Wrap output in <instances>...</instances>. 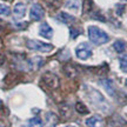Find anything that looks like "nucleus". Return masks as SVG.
<instances>
[{"instance_id": "1", "label": "nucleus", "mask_w": 127, "mask_h": 127, "mask_svg": "<svg viewBox=\"0 0 127 127\" xmlns=\"http://www.w3.org/2000/svg\"><path fill=\"white\" fill-rule=\"evenodd\" d=\"M87 32H88L90 40L95 45H104L106 42H108L109 40L108 34L105 31H102L101 28L96 27V26H88Z\"/></svg>"}, {"instance_id": "2", "label": "nucleus", "mask_w": 127, "mask_h": 127, "mask_svg": "<svg viewBox=\"0 0 127 127\" xmlns=\"http://www.w3.org/2000/svg\"><path fill=\"white\" fill-rule=\"evenodd\" d=\"M26 46L30 50L44 52V53L51 52L54 48L53 45H51V44H47V42H44V41H40V40H34V39H30V40L26 41Z\"/></svg>"}, {"instance_id": "3", "label": "nucleus", "mask_w": 127, "mask_h": 127, "mask_svg": "<svg viewBox=\"0 0 127 127\" xmlns=\"http://www.w3.org/2000/svg\"><path fill=\"white\" fill-rule=\"evenodd\" d=\"M85 87L88 90V91H86L87 96L90 98L91 102L94 105V106H98V107H100V108H101L102 105L107 106V105H106V101H105L104 95L101 94L100 92H98L96 90H94V88H92V87H90V86H85Z\"/></svg>"}, {"instance_id": "4", "label": "nucleus", "mask_w": 127, "mask_h": 127, "mask_svg": "<svg viewBox=\"0 0 127 127\" xmlns=\"http://www.w3.org/2000/svg\"><path fill=\"white\" fill-rule=\"evenodd\" d=\"M75 55L78 59L80 60H87L92 57V51L90 48V46L86 42H82L81 45H79L75 50Z\"/></svg>"}, {"instance_id": "5", "label": "nucleus", "mask_w": 127, "mask_h": 127, "mask_svg": "<svg viewBox=\"0 0 127 127\" xmlns=\"http://www.w3.org/2000/svg\"><path fill=\"white\" fill-rule=\"evenodd\" d=\"M45 17V9L40 4H33L30 11V18L34 21H39Z\"/></svg>"}, {"instance_id": "6", "label": "nucleus", "mask_w": 127, "mask_h": 127, "mask_svg": "<svg viewBox=\"0 0 127 127\" xmlns=\"http://www.w3.org/2000/svg\"><path fill=\"white\" fill-rule=\"evenodd\" d=\"M42 80H44L46 86L52 88V90H54V88L59 86V78L52 72H46L42 75Z\"/></svg>"}, {"instance_id": "7", "label": "nucleus", "mask_w": 127, "mask_h": 127, "mask_svg": "<svg viewBox=\"0 0 127 127\" xmlns=\"http://www.w3.org/2000/svg\"><path fill=\"white\" fill-rule=\"evenodd\" d=\"M13 14L17 19H23L26 14V5L24 2H17L13 7Z\"/></svg>"}, {"instance_id": "8", "label": "nucleus", "mask_w": 127, "mask_h": 127, "mask_svg": "<svg viewBox=\"0 0 127 127\" xmlns=\"http://www.w3.org/2000/svg\"><path fill=\"white\" fill-rule=\"evenodd\" d=\"M39 34L41 36H44L45 39H51L53 36V28L47 23H42L39 27Z\"/></svg>"}, {"instance_id": "9", "label": "nucleus", "mask_w": 127, "mask_h": 127, "mask_svg": "<svg viewBox=\"0 0 127 127\" xmlns=\"http://www.w3.org/2000/svg\"><path fill=\"white\" fill-rule=\"evenodd\" d=\"M100 84H101V86L105 88V91L107 92L111 96H113L114 93H115V90H114V85H113V82H112V80L105 79V80H101Z\"/></svg>"}, {"instance_id": "10", "label": "nucleus", "mask_w": 127, "mask_h": 127, "mask_svg": "<svg viewBox=\"0 0 127 127\" xmlns=\"http://www.w3.org/2000/svg\"><path fill=\"white\" fill-rule=\"evenodd\" d=\"M57 18L59 19L61 23H64V24H72V23H74L75 21V18L73 17V15H71V14H68V13H66V12H60L58 15H57Z\"/></svg>"}, {"instance_id": "11", "label": "nucleus", "mask_w": 127, "mask_h": 127, "mask_svg": "<svg viewBox=\"0 0 127 127\" xmlns=\"http://www.w3.org/2000/svg\"><path fill=\"white\" fill-rule=\"evenodd\" d=\"M65 7L73 12H79L80 9V1L79 0H67L65 2Z\"/></svg>"}, {"instance_id": "12", "label": "nucleus", "mask_w": 127, "mask_h": 127, "mask_svg": "<svg viewBox=\"0 0 127 127\" xmlns=\"http://www.w3.org/2000/svg\"><path fill=\"white\" fill-rule=\"evenodd\" d=\"M100 121H101V118L99 115H92V117H90V118H87L85 120V124H86L87 127H96Z\"/></svg>"}, {"instance_id": "13", "label": "nucleus", "mask_w": 127, "mask_h": 127, "mask_svg": "<svg viewBox=\"0 0 127 127\" xmlns=\"http://www.w3.org/2000/svg\"><path fill=\"white\" fill-rule=\"evenodd\" d=\"M28 126L30 127H44V123H42V120L39 117H34V118L30 119Z\"/></svg>"}, {"instance_id": "14", "label": "nucleus", "mask_w": 127, "mask_h": 127, "mask_svg": "<svg viewBox=\"0 0 127 127\" xmlns=\"http://www.w3.org/2000/svg\"><path fill=\"white\" fill-rule=\"evenodd\" d=\"M125 47H126V45H125V42H124L123 40H117L113 44V48L117 51L118 53H123L124 51H125Z\"/></svg>"}, {"instance_id": "15", "label": "nucleus", "mask_w": 127, "mask_h": 127, "mask_svg": "<svg viewBox=\"0 0 127 127\" xmlns=\"http://www.w3.org/2000/svg\"><path fill=\"white\" fill-rule=\"evenodd\" d=\"M64 72H65V74H66L68 78L75 77V74H77L75 69H74L73 66H71V65H66V66L64 67Z\"/></svg>"}, {"instance_id": "16", "label": "nucleus", "mask_w": 127, "mask_h": 127, "mask_svg": "<svg viewBox=\"0 0 127 127\" xmlns=\"http://www.w3.org/2000/svg\"><path fill=\"white\" fill-rule=\"evenodd\" d=\"M92 6H93V1H92V0H84V4H82V12L85 14L90 13L92 11Z\"/></svg>"}, {"instance_id": "17", "label": "nucleus", "mask_w": 127, "mask_h": 127, "mask_svg": "<svg viewBox=\"0 0 127 127\" xmlns=\"http://www.w3.org/2000/svg\"><path fill=\"white\" fill-rule=\"evenodd\" d=\"M75 109H77L78 113H80V114H87L90 112L88 108H87L82 102H77V104H75Z\"/></svg>"}, {"instance_id": "18", "label": "nucleus", "mask_w": 127, "mask_h": 127, "mask_svg": "<svg viewBox=\"0 0 127 127\" xmlns=\"http://www.w3.org/2000/svg\"><path fill=\"white\" fill-rule=\"evenodd\" d=\"M9 14H11V8L5 4H0V15L1 17H8Z\"/></svg>"}, {"instance_id": "19", "label": "nucleus", "mask_w": 127, "mask_h": 127, "mask_svg": "<svg viewBox=\"0 0 127 127\" xmlns=\"http://www.w3.org/2000/svg\"><path fill=\"white\" fill-rule=\"evenodd\" d=\"M119 66H120V69H121L124 73H127V59L119 60Z\"/></svg>"}, {"instance_id": "20", "label": "nucleus", "mask_w": 127, "mask_h": 127, "mask_svg": "<svg viewBox=\"0 0 127 127\" xmlns=\"http://www.w3.org/2000/svg\"><path fill=\"white\" fill-rule=\"evenodd\" d=\"M47 5H50L51 7H59L61 4V0H46Z\"/></svg>"}, {"instance_id": "21", "label": "nucleus", "mask_w": 127, "mask_h": 127, "mask_svg": "<svg viewBox=\"0 0 127 127\" xmlns=\"http://www.w3.org/2000/svg\"><path fill=\"white\" fill-rule=\"evenodd\" d=\"M125 9V5H117V14L118 15H121Z\"/></svg>"}, {"instance_id": "22", "label": "nucleus", "mask_w": 127, "mask_h": 127, "mask_svg": "<svg viewBox=\"0 0 127 127\" xmlns=\"http://www.w3.org/2000/svg\"><path fill=\"white\" fill-rule=\"evenodd\" d=\"M79 33H80V31L79 30H75V28H72L71 30V38H73V39H75L78 35H79Z\"/></svg>"}, {"instance_id": "23", "label": "nucleus", "mask_w": 127, "mask_h": 127, "mask_svg": "<svg viewBox=\"0 0 127 127\" xmlns=\"http://www.w3.org/2000/svg\"><path fill=\"white\" fill-rule=\"evenodd\" d=\"M2 63H4V57H2V55H0V65H1Z\"/></svg>"}, {"instance_id": "24", "label": "nucleus", "mask_w": 127, "mask_h": 127, "mask_svg": "<svg viewBox=\"0 0 127 127\" xmlns=\"http://www.w3.org/2000/svg\"><path fill=\"white\" fill-rule=\"evenodd\" d=\"M65 127H77V126H74V125H67V126H65Z\"/></svg>"}, {"instance_id": "25", "label": "nucleus", "mask_w": 127, "mask_h": 127, "mask_svg": "<svg viewBox=\"0 0 127 127\" xmlns=\"http://www.w3.org/2000/svg\"><path fill=\"white\" fill-rule=\"evenodd\" d=\"M125 85H126V86H127V79H126V80H125Z\"/></svg>"}, {"instance_id": "26", "label": "nucleus", "mask_w": 127, "mask_h": 127, "mask_svg": "<svg viewBox=\"0 0 127 127\" xmlns=\"http://www.w3.org/2000/svg\"><path fill=\"white\" fill-rule=\"evenodd\" d=\"M21 127H30V126H21Z\"/></svg>"}, {"instance_id": "27", "label": "nucleus", "mask_w": 127, "mask_h": 127, "mask_svg": "<svg viewBox=\"0 0 127 127\" xmlns=\"http://www.w3.org/2000/svg\"><path fill=\"white\" fill-rule=\"evenodd\" d=\"M124 1H127V0H124Z\"/></svg>"}, {"instance_id": "28", "label": "nucleus", "mask_w": 127, "mask_h": 127, "mask_svg": "<svg viewBox=\"0 0 127 127\" xmlns=\"http://www.w3.org/2000/svg\"><path fill=\"white\" fill-rule=\"evenodd\" d=\"M0 127H2V126H0Z\"/></svg>"}]
</instances>
